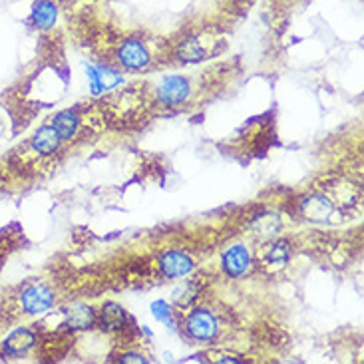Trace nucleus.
Here are the masks:
<instances>
[{
	"instance_id": "f257e3e1",
	"label": "nucleus",
	"mask_w": 364,
	"mask_h": 364,
	"mask_svg": "<svg viewBox=\"0 0 364 364\" xmlns=\"http://www.w3.org/2000/svg\"><path fill=\"white\" fill-rule=\"evenodd\" d=\"M186 328L196 341H213L217 336V331H219L215 315H211L205 309H196L191 315L187 316Z\"/></svg>"
},
{
	"instance_id": "f03ea898",
	"label": "nucleus",
	"mask_w": 364,
	"mask_h": 364,
	"mask_svg": "<svg viewBox=\"0 0 364 364\" xmlns=\"http://www.w3.org/2000/svg\"><path fill=\"white\" fill-rule=\"evenodd\" d=\"M54 303V295L46 285H30L20 295V305L28 315L46 313Z\"/></svg>"
},
{
	"instance_id": "7ed1b4c3",
	"label": "nucleus",
	"mask_w": 364,
	"mask_h": 364,
	"mask_svg": "<svg viewBox=\"0 0 364 364\" xmlns=\"http://www.w3.org/2000/svg\"><path fill=\"white\" fill-rule=\"evenodd\" d=\"M189 96V82L181 76H168L158 86V98L166 106L183 104Z\"/></svg>"
},
{
	"instance_id": "20e7f679",
	"label": "nucleus",
	"mask_w": 364,
	"mask_h": 364,
	"mask_svg": "<svg viewBox=\"0 0 364 364\" xmlns=\"http://www.w3.org/2000/svg\"><path fill=\"white\" fill-rule=\"evenodd\" d=\"M118 58L122 62V66H126L128 70H141L149 64V54L146 46L139 40H126L119 46Z\"/></svg>"
},
{
	"instance_id": "39448f33",
	"label": "nucleus",
	"mask_w": 364,
	"mask_h": 364,
	"mask_svg": "<svg viewBox=\"0 0 364 364\" xmlns=\"http://www.w3.org/2000/svg\"><path fill=\"white\" fill-rule=\"evenodd\" d=\"M249 265H251V255H249L247 247L243 245H233L231 249H227L225 255H223V269H225L227 275H245Z\"/></svg>"
},
{
	"instance_id": "423d86ee",
	"label": "nucleus",
	"mask_w": 364,
	"mask_h": 364,
	"mask_svg": "<svg viewBox=\"0 0 364 364\" xmlns=\"http://www.w3.org/2000/svg\"><path fill=\"white\" fill-rule=\"evenodd\" d=\"M159 269L166 277H186L193 269V263L181 251H169L159 259Z\"/></svg>"
},
{
	"instance_id": "0eeeda50",
	"label": "nucleus",
	"mask_w": 364,
	"mask_h": 364,
	"mask_svg": "<svg viewBox=\"0 0 364 364\" xmlns=\"http://www.w3.org/2000/svg\"><path fill=\"white\" fill-rule=\"evenodd\" d=\"M301 213L311 221H325L333 213V203L325 196H309L301 201Z\"/></svg>"
},
{
	"instance_id": "6e6552de",
	"label": "nucleus",
	"mask_w": 364,
	"mask_h": 364,
	"mask_svg": "<svg viewBox=\"0 0 364 364\" xmlns=\"http://www.w3.org/2000/svg\"><path fill=\"white\" fill-rule=\"evenodd\" d=\"M32 24L38 30H48L58 20V9L52 0H36L32 6Z\"/></svg>"
},
{
	"instance_id": "1a4fd4ad",
	"label": "nucleus",
	"mask_w": 364,
	"mask_h": 364,
	"mask_svg": "<svg viewBox=\"0 0 364 364\" xmlns=\"http://www.w3.org/2000/svg\"><path fill=\"white\" fill-rule=\"evenodd\" d=\"M34 343H36V336L30 328H18L4 341V350L10 356H20L28 353L30 348L34 346Z\"/></svg>"
},
{
	"instance_id": "9d476101",
	"label": "nucleus",
	"mask_w": 364,
	"mask_h": 364,
	"mask_svg": "<svg viewBox=\"0 0 364 364\" xmlns=\"http://www.w3.org/2000/svg\"><path fill=\"white\" fill-rule=\"evenodd\" d=\"M60 148V136L52 126H44L40 128L34 136H32V149L40 154V156H50Z\"/></svg>"
},
{
	"instance_id": "9b49d317",
	"label": "nucleus",
	"mask_w": 364,
	"mask_h": 364,
	"mask_svg": "<svg viewBox=\"0 0 364 364\" xmlns=\"http://www.w3.org/2000/svg\"><path fill=\"white\" fill-rule=\"evenodd\" d=\"M98 321L104 331H109V333L112 331H119L126 325V311L119 305H116V303H108V305L102 306Z\"/></svg>"
},
{
	"instance_id": "f8f14e48",
	"label": "nucleus",
	"mask_w": 364,
	"mask_h": 364,
	"mask_svg": "<svg viewBox=\"0 0 364 364\" xmlns=\"http://www.w3.org/2000/svg\"><path fill=\"white\" fill-rule=\"evenodd\" d=\"M88 76L90 82H92V92H94V94H100L102 90L114 88V86H118L119 84V76L114 70L90 68Z\"/></svg>"
},
{
	"instance_id": "ddd939ff",
	"label": "nucleus",
	"mask_w": 364,
	"mask_h": 364,
	"mask_svg": "<svg viewBox=\"0 0 364 364\" xmlns=\"http://www.w3.org/2000/svg\"><path fill=\"white\" fill-rule=\"evenodd\" d=\"M52 128L56 129V134L60 139H72L78 132V118L74 112H60L58 116H54L52 119Z\"/></svg>"
},
{
	"instance_id": "4468645a",
	"label": "nucleus",
	"mask_w": 364,
	"mask_h": 364,
	"mask_svg": "<svg viewBox=\"0 0 364 364\" xmlns=\"http://www.w3.org/2000/svg\"><path fill=\"white\" fill-rule=\"evenodd\" d=\"M94 321H96V315H94V311L86 305H76L68 311L70 328L84 331V328H90V326L94 325Z\"/></svg>"
},
{
	"instance_id": "2eb2a0df",
	"label": "nucleus",
	"mask_w": 364,
	"mask_h": 364,
	"mask_svg": "<svg viewBox=\"0 0 364 364\" xmlns=\"http://www.w3.org/2000/svg\"><path fill=\"white\" fill-rule=\"evenodd\" d=\"M279 229H281V219L275 213H265V215H261L253 223V231L259 237H263V239L275 237L279 233Z\"/></svg>"
},
{
	"instance_id": "dca6fc26",
	"label": "nucleus",
	"mask_w": 364,
	"mask_h": 364,
	"mask_svg": "<svg viewBox=\"0 0 364 364\" xmlns=\"http://www.w3.org/2000/svg\"><path fill=\"white\" fill-rule=\"evenodd\" d=\"M179 58L183 60V62H199V60L205 58V50L199 44V40L189 38L181 44V48H179Z\"/></svg>"
},
{
	"instance_id": "f3484780",
	"label": "nucleus",
	"mask_w": 364,
	"mask_h": 364,
	"mask_svg": "<svg viewBox=\"0 0 364 364\" xmlns=\"http://www.w3.org/2000/svg\"><path fill=\"white\" fill-rule=\"evenodd\" d=\"M265 257L267 263H271V265H285L289 257H291V245L287 241H277V243L269 247Z\"/></svg>"
},
{
	"instance_id": "a211bd4d",
	"label": "nucleus",
	"mask_w": 364,
	"mask_h": 364,
	"mask_svg": "<svg viewBox=\"0 0 364 364\" xmlns=\"http://www.w3.org/2000/svg\"><path fill=\"white\" fill-rule=\"evenodd\" d=\"M197 296V289L193 283H186L183 287H179L178 291H173V301L178 303L179 306H189Z\"/></svg>"
},
{
	"instance_id": "6ab92c4d",
	"label": "nucleus",
	"mask_w": 364,
	"mask_h": 364,
	"mask_svg": "<svg viewBox=\"0 0 364 364\" xmlns=\"http://www.w3.org/2000/svg\"><path fill=\"white\" fill-rule=\"evenodd\" d=\"M151 313L154 316L161 321V323H166V325H173V321H171V311H169L168 303H164V301H156L154 305H151Z\"/></svg>"
},
{
	"instance_id": "aec40b11",
	"label": "nucleus",
	"mask_w": 364,
	"mask_h": 364,
	"mask_svg": "<svg viewBox=\"0 0 364 364\" xmlns=\"http://www.w3.org/2000/svg\"><path fill=\"white\" fill-rule=\"evenodd\" d=\"M122 363H148L144 356H139V355H134V353H129V355H124L122 358H119Z\"/></svg>"
}]
</instances>
